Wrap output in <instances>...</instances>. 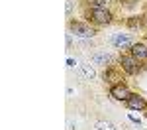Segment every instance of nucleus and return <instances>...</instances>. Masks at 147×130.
<instances>
[{"mask_svg":"<svg viewBox=\"0 0 147 130\" xmlns=\"http://www.w3.org/2000/svg\"><path fill=\"white\" fill-rule=\"evenodd\" d=\"M67 65L73 69V67H77V61H75V59H67Z\"/></svg>","mask_w":147,"mask_h":130,"instance_id":"obj_15","label":"nucleus"},{"mask_svg":"<svg viewBox=\"0 0 147 130\" xmlns=\"http://www.w3.org/2000/svg\"><path fill=\"white\" fill-rule=\"evenodd\" d=\"M127 24H129V28H139V26H141L143 22H141V20H129Z\"/></svg>","mask_w":147,"mask_h":130,"instance_id":"obj_12","label":"nucleus"},{"mask_svg":"<svg viewBox=\"0 0 147 130\" xmlns=\"http://www.w3.org/2000/svg\"><path fill=\"white\" fill-rule=\"evenodd\" d=\"M90 4V10L92 8H108V0H86Z\"/></svg>","mask_w":147,"mask_h":130,"instance_id":"obj_11","label":"nucleus"},{"mask_svg":"<svg viewBox=\"0 0 147 130\" xmlns=\"http://www.w3.org/2000/svg\"><path fill=\"white\" fill-rule=\"evenodd\" d=\"M112 44L116 47H127V46H134V42H131V37L125 34H114L112 35Z\"/></svg>","mask_w":147,"mask_h":130,"instance_id":"obj_7","label":"nucleus"},{"mask_svg":"<svg viewBox=\"0 0 147 130\" xmlns=\"http://www.w3.org/2000/svg\"><path fill=\"white\" fill-rule=\"evenodd\" d=\"M71 32L77 37H82V39H90L94 35V30L88 24H82V22H71Z\"/></svg>","mask_w":147,"mask_h":130,"instance_id":"obj_1","label":"nucleus"},{"mask_svg":"<svg viewBox=\"0 0 147 130\" xmlns=\"http://www.w3.org/2000/svg\"><path fill=\"white\" fill-rule=\"evenodd\" d=\"M125 103H127V106H129L131 110H143V108L147 106L145 99L139 97V95H129V99H127Z\"/></svg>","mask_w":147,"mask_h":130,"instance_id":"obj_5","label":"nucleus"},{"mask_svg":"<svg viewBox=\"0 0 147 130\" xmlns=\"http://www.w3.org/2000/svg\"><path fill=\"white\" fill-rule=\"evenodd\" d=\"M120 63H122L124 71L131 73V75L141 69V67H139V59H136L134 55H122V57H120Z\"/></svg>","mask_w":147,"mask_h":130,"instance_id":"obj_2","label":"nucleus"},{"mask_svg":"<svg viewBox=\"0 0 147 130\" xmlns=\"http://www.w3.org/2000/svg\"><path fill=\"white\" fill-rule=\"evenodd\" d=\"M90 61L94 63V65H104V67H106V65L112 61V55L106 53V51H96V53L90 55Z\"/></svg>","mask_w":147,"mask_h":130,"instance_id":"obj_6","label":"nucleus"},{"mask_svg":"<svg viewBox=\"0 0 147 130\" xmlns=\"http://www.w3.org/2000/svg\"><path fill=\"white\" fill-rule=\"evenodd\" d=\"M131 55L136 59H147V46H143V44H134L131 46Z\"/></svg>","mask_w":147,"mask_h":130,"instance_id":"obj_8","label":"nucleus"},{"mask_svg":"<svg viewBox=\"0 0 147 130\" xmlns=\"http://www.w3.org/2000/svg\"><path fill=\"white\" fill-rule=\"evenodd\" d=\"M96 130H116V126L110 120H98L96 122Z\"/></svg>","mask_w":147,"mask_h":130,"instance_id":"obj_9","label":"nucleus"},{"mask_svg":"<svg viewBox=\"0 0 147 130\" xmlns=\"http://www.w3.org/2000/svg\"><path fill=\"white\" fill-rule=\"evenodd\" d=\"M73 12V0H67V14Z\"/></svg>","mask_w":147,"mask_h":130,"instance_id":"obj_14","label":"nucleus"},{"mask_svg":"<svg viewBox=\"0 0 147 130\" xmlns=\"http://www.w3.org/2000/svg\"><path fill=\"white\" fill-rule=\"evenodd\" d=\"M110 95H112L116 101H127L129 99V91H127V87L125 85H114L112 89H110Z\"/></svg>","mask_w":147,"mask_h":130,"instance_id":"obj_4","label":"nucleus"},{"mask_svg":"<svg viewBox=\"0 0 147 130\" xmlns=\"http://www.w3.org/2000/svg\"><path fill=\"white\" fill-rule=\"evenodd\" d=\"M129 120H131L134 124H137V126L141 124V120H139V116H136V114H129Z\"/></svg>","mask_w":147,"mask_h":130,"instance_id":"obj_13","label":"nucleus"},{"mask_svg":"<svg viewBox=\"0 0 147 130\" xmlns=\"http://www.w3.org/2000/svg\"><path fill=\"white\" fill-rule=\"evenodd\" d=\"M90 20H94V22H98V24H110L112 14L106 10V8H92L90 10Z\"/></svg>","mask_w":147,"mask_h":130,"instance_id":"obj_3","label":"nucleus"},{"mask_svg":"<svg viewBox=\"0 0 147 130\" xmlns=\"http://www.w3.org/2000/svg\"><path fill=\"white\" fill-rule=\"evenodd\" d=\"M80 67H82L84 75H86L88 79H94V77H96V71H94V67H90L88 63H80Z\"/></svg>","mask_w":147,"mask_h":130,"instance_id":"obj_10","label":"nucleus"}]
</instances>
